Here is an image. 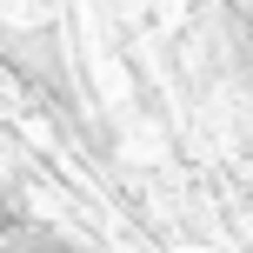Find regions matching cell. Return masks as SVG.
I'll return each instance as SVG.
<instances>
[{"instance_id":"6da1fadb","label":"cell","mask_w":253,"mask_h":253,"mask_svg":"<svg viewBox=\"0 0 253 253\" xmlns=\"http://www.w3.org/2000/svg\"><path fill=\"white\" fill-rule=\"evenodd\" d=\"M167 7H180V0H167Z\"/></svg>"}]
</instances>
